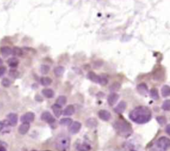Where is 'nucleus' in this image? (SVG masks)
Returning <instances> with one entry per match:
<instances>
[{"label":"nucleus","mask_w":170,"mask_h":151,"mask_svg":"<svg viewBox=\"0 0 170 151\" xmlns=\"http://www.w3.org/2000/svg\"><path fill=\"white\" fill-rule=\"evenodd\" d=\"M55 146L58 151H67L70 146V138L65 135H60L56 138Z\"/></svg>","instance_id":"7ed1b4c3"},{"label":"nucleus","mask_w":170,"mask_h":151,"mask_svg":"<svg viewBox=\"0 0 170 151\" xmlns=\"http://www.w3.org/2000/svg\"><path fill=\"white\" fill-rule=\"evenodd\" d=\"M0 151H6V149L3 148L2 146H0Z\"/></svg>","instance_id":"ea45409f"},{"label":"nucleus","mask_w":170,"mask_h":151,"mask_svg":"<svg viewBox=\"0 0 170 151\" xmlns=\"http://www.w3.org/2000/svg\"><path fill=\"white\" fill-rule=\"evenodd\" d=\"M11 127L12 126L10 125L7 120L0 121V135L9 133L10 130H11Z\"/></svg>","instance_id":"39448f33"},{"label":"nucleus","mask_w":170,"mask_h":151,"mask_svg":"<svg viewBox=\"0 0 170 151\" xmlns=\"http://www.w3.org/2000/svg\"><path fill=\"white\" fill-rule=\"evenodd\" d=\"M114 129L117 133L123 137H128L133 132L131 125L127 121L124 120H118L114 124Z\"/></svg>","instance_id":"f03ea898"},{"label":"nucleus","mask_w":170,"mask_h":151,"mask_svg":"<svg viewBox=\"0 0 170 151\" xmlns=\"http://www.w3.org/2000/svg\"><path fill=\"white\" fill-rule=\"evenodd\" d=\"M72 120L69 118H63L60 120V124H62L63 126H69L72 124Z\"/></svg>","instance_id":"c85d7f7f"},{"label":"nucleus","mask_w":170,"mask_h":151,"mask_svg":"<svg viewBox=\"0 0 170 151\" xmlns=\"http://www.w3.org/2000/svg\"><path fill=\"white\" fill-rule=\"evenodd\" d=\"M81 123H79L78 121H74V122H72V124L69 125V130L71 134H77L79 132L80 129H81Z\"/></svg>","instance_id":"6e6552de"},{"label":"nucleus","mask_w":170,"mask_h":151,"mask_svg":"<svg viewBox=\"0 0 170 151\" xmlns=\"http://www.w3.org/2000/svg\"><path fill=\"white\" fill-rule=\"evenodd\" d=\"M8 64L11 68H16L19 65V60L17 58H10L8 60Z\"/></svg>","instance_id":"aec40b11"},{"label":"nucleus","mask_w":170,"mask_h":151,"mask_svg":"<svg viewBox=\"0 0 170 151\" xmlns=\"http://www.w3.org/2000/svg\"><path fill=\"white\" fill-rule=\"evenodd\" d=\"M9 75L10 77H12L13 79H17V78H19V73L15 69H11L9 71Z\"/></svg>","instance_id":"7c9ffc66"},{"label":"nucleus","mask_w":170,"mask_h":151,"mask_svg":"<svg viewBox=\"0 0 170 151\" xmlns=\"http://www.w3.org/2000/svg\"><path fill=\"white\" fill-rule=\"evenodd\" d=\"M41 120L44 122H46L48 124H54L55 122V119H54L53 115L51 114L49 112H48V111H45L44 113H42L41 115Z\"/></svg>","instance_id":"0eeeda50"},{"label":"nucleus","mask_w":170,"mask_h":151,"mask_svg":"<svg viewBox=\"0 0 170 151\" xmlns=\"http://www.w3.org/2000/svg\"><path fill=\"white\" fill-rule=\"evenodd\" d=\"M119 95L116 94V93H112L110 95H108V104L110 105V106H113L114 104H116V102L118 101L119 99Z\"/></svg>","instance_id":"9b49d317"},{"label":"nucleus","mask_w":170,"mask_h":151,"mask_svg":"<svg viewBox=\"0 0 170 151\" xmlns=\"http://www.w3.org/2000/svg\"><path fill=\"white\" fill-rule=\"evenodd\" d=\"M40 83H41L42 85L44 86H48L52 84V79L48 77H43L40 79Z\"/></svg>","instance_id":"5701e85b"},{"label":"nucleus","mask_w":170,"mask_h":151,"mask_svg":"<svg viewBox=\"0 0 170 151\" xmlns=\"http://www.w3.org/2000/svg\"><path fill=\"white\" fill-rule=\"evenodd\" d=\"M10 84H11V82H10V80L9 79L5 78V79H3V80H2V85H3V87L8 88V87H9Z\"/></svg>","instance_id":"72a5a7b5"},{"label":"nucleus","mask_w":170,"mask_h":151,"mask_svg":"<svg viewBox=\"0 0 170 151\" xmlns=\"http://www.w3.org/2000/svg\"><path fill=\"white\" fill-rule=\"evenodd\" d=\"M1 54H3L4 57L9 56V55L12 54V49L9 47H7V46L6 47L1 48Z\"/></svg>","instance_id":"4be33fe9"},{"label":"nucleus","mask_w":170,"mask_h":151,"mask_svg":"<svg viewBox=\"0 0 170 151\" xmlns=\"http://www.w3.org/2000/svg\"><path fill=\"white\" fill-rule=\"evenodd\" d=\"M130 120L137 124H146L151 120L152 113L150 110L145 106L135 108L129 113Z\"/></svg>","instance_id":"f257e3e1"},{"label":"nucleus","mask_w":170,"mask_h":151,"mask_svg":"<svg viewBox=\"0 0 170 151\" xmlns=\"http://www.w3.org/2000/svg\"><path fill=\"white\" fill-rule=\"evenodd\" d=\"M165 131H166V133H167L168 135H170V124H168V125L166 126Z\"/></svg>","instance_id":"4c0bfd02"},{"label":"nucleus","mask_w":170,"mask_h":151,"mask_svg":"<svg viewBox=\"0 0 170 151\" xmlns=\"http://www.w3.org/2000/svg\"><path fill=\"white\" fill-rule=\"evenodd\" d=\"M2 64H3V60H2V59H0V66H1Z\"/></svg>","instance_id":"a19ab883"},{"label":"nucleus","mask_w":170,"mask_h":151,"mask_svg":"<svg viewBox=\"0 0 170 151\" xmlns=\"http://www.w3.org/2000/svg\"><path fill=\"white\" fill-rule=\"evenodd\" d=\"M5 73H6V68L0 66V77H2Z\"/></svg>","instance_id":"e433bc0d"},{"label":"nucleus","mask_w":170,"mask_h":151,"mask_svg":"<svg viewBox=\"0 0 170 151\" xmlns=\"http://www.w3.org/2000/svg\"><path fill=\"white\" fill-rule=\"evenodd\" d=\"M98 116L100 118L101 120H104V121H108V120H109L111 117V114L110 113L107 111V110H100L99 112H98Z\"/></svg>","instance_id":"f8f14e48"},{"label":"nucleus","mask_w":170,"mask_h":151,"mask_svg":"<svg viewBox=\"0 0 170 151\" xmlns=\"http://www.w3.org/2000/svg\"><path fill=\"white\" fill-rule=\"evenodd\" d=\"M77 149L79 151H88L90 149V146L87 144H81V145H79V146H77Z\"/></svg>","instance_id":"cd10ccee"},{"label":"nucleus","mask_w":170,"mask_h":151,"mask_svg":"<svg viewBox=\"0 0 170 151\" xmlns=\"http://www.w3.org/2000/svg\"><path fill=\"white\" fill-rule=\"evenodd\" d=\"M86 124H87V126H88V128L93 129V128L97 127V125H98V122H97V120H95V119H94V118H90V119H88V120H87Z\"/></svg>","instance_id":"a211bd4d"},{"label":"nucleus","mask_w":170,"mask_h":151,"mask_svg":"<svg viewBox=\"0 0 170 151\" xmlns=\"http://www.w3.org/2000/svg\"><path fill=\"white\" fill-rule=\"evenodd\" d=\"M12 54L14 55V56L21 57L23 55V50L20 49V48H18V47L13 48V49H12Z\"/></svg>","instance_id":"a878e982"},{"label":"nucleus","mask_w":170,"mask_h":151,"mask_svg":"<svg viewBox=\"0 0 170 151\" xmlns=\"http://www.w3.org/2000/svg\"><path fill=\"white\" fill-rule=\"evenodd\" d=\"M150 96L154 99H158V92L157 88H152L150 90Z\"/></svg>","instance_id":"c756f323"},{"label":"nucleus","mask_w":170,"mask_h":151,"mask_svg":"<svg viewBox=\"0 0 170 151\" xmlns=\"http://www.w3.org/2000/svg\"><path fill=\"white\" fill-rule=\"evenodd\" d=\"M137 90L139 92V94L143 96H146V95H148V86L145 84H140L138 85V87H137Z\"/></svg>","instance_id":"9d476101"},{"label":"nucleus","mask_w":170,"mask_h":151,"mask_svg":"<svg viewBox=\"0 0 170 151\" xmlns=\"http://www.w3.org/2000/svg\"><path fill=\"white\" fill-rule=\"evenodd\" d=\"M42 94L44 97L48 98V99H51L54 96V90H52L51 88H44L42 91Z\"/></svg>","instance_id":"dca6fc26"},{"label":"nucleus","mask_w":170,"mask_h":151,"mask_svg":"<svg viewBox=\"0 0 170 151\" xmlns=\"http://www.w3.org/2000/svg\"><path fill=\"white\" fill-rule=\"evenodd\" d=\"M154 147L157 151H167L170 147V139L167 137H161L156 141Z\"/></svg>","instance_id":"20e7f679"},{"label":"nucleus","mask_w":170,"mask_h":151,"mask_svg":"<svg viewBox=\"0 0 170 151\" xmlns=\"http://www.w3.org/2000/svg\"><path fill=\"white\" fill-rule=\"evenodd\" d=\"M161 93H162V95H163L164 97H167V96L170 95V87L169 86H168V85H164V87L162 88Z\"/></svg>","instance_id":"393cba45"},{"label":"nucleus","mask_w":170,"mask_h":151,"mask_svg":"<svg viewBox=\"0 0 170 151\" xmlns=\"http://www.w3.org/2000/svg\"><path fill=\"white\" fill-rule=\"evenodd\" d=\"M35 99L37 101H43V99H42L40 96H38V95H36V97H35Z\"/></svg>","instance_id":"58836bf2"},{"label":"nucleus","mask_w":170,"mask_h":151,"mask_svg":"<svg viewBox=\"0 0 170 151\" xmlns=\"http://www.w3.org/2000/svg\"><path fill=\"white\" fill-rule=\"evenodd\" d=\"M126 109V103L124 102V101H121L119 104L117 105L114 110H115V112L118 113H122L124 112V110Z\"/></svg>","instance_id":"4468645a"},{"label":"nucleus","mask_w":170,"mask_h":151,"mask_svg":"<svg viewBox=\"0 0 170 151\" xmlns=\"http://www.w3.org/2000/svg\"><path fill=\"white\" fill-rule=\"evenodd\" d=\"M74 107L73 106V105H69V106H67L65 108V110H63V115H65V116H70V115H72L74 113Z\"/></svg>","instance_id":"f3484780"},{"label":"nucleus","mask_w":170,"mask_h":151,"mask_svg":"<svg viewBox=\"0 0 170 151\" xmlns=\"http://www.w3.org/2000/svg\"><path fill=\"white\" fill-rule=\"evenodd\" d=\"M29 124H27V123H23L19 127V134H21V135H25L26 133L28 132V129H29Z\"/></svg>","instance_id":"2eb2a0df"},{"label":"nucleus","mask_w":170,"mask_h":151,"mask_svg":"<svg viewBox=\"0 0 170 151\" xmlns=\"http://www.w3.org/2000/svg\"><path fill=\"white\" fill-rule=\"evenodd\" d=\"M88 78L91 80L92 82L98 83L99 75H97L94 72H89L88 74Z\"/></svg>","instance_id":"6ab92c4d"},{"label":"nucleus","mask_w":170,"mask_h":151,"mask_svg":"<svg viewBox=\"0 0 170 151\" xmlns=\"http://www.w3.org/2000/svg\"><path fill=\"white\" fill-rule=\"evenodd\" d=\"M162 109L166 111L170 110V100H165L164 102V104L162 105Z\"/></svg>","instance_id":"473e14b6"},{"label":"nucleus","mask_w":170,"mask_h":151,"mask_svg":"<svg viewBox=\"0 0 170 151\" xmlns=\"http://www.w3.org/2000/svg\"><path fill=\"white\" fill-rule=\"evenodd\" d=\"M119 87H120V84H118V83H114L113 84L110 86V89L111 91H115V90H118V89H119Z\"/></svg>","instance_id":"f704fd0d"},{"label":"nucleus","mask_w":170,"mask_h":151,"mask_svg":"<svg viewBox=\"0 0 170 151\" xmlns=\"http://www.w3.org/2000/svg\"><path fill=\"white\" fill-rule=\"evenodd\" d=\"M52 110H53V112H54V115L56 117H60L61 116V114L63 113V110H62V106H60L58 105V104H54L53 106H52Z\"/></svg>","instance_id":"ddd939ff"},{"label":"nucleus","mask_w":170,"mask_h":151,"mask_svg":"<svg viewBox=\"0 0 170 151\" xmlns=\"http://www.w3.org/2000/svg\"><path fill=\"white\" fill-rule=\"evenodd\" d=\"M49 69H50L49 66L44 64V65H42L41 68H40V71H41V73L43 74H47L49 72Z\"/></svg>","instance_id":"2f4dec72"},{"label":"nucleus","mask_w":170,"mask_h":151,"mask_svg":"<svg viewBox=\"0 0 170 151\" xmlns=\"http://www.w3.org/2000/svg\"><path fill=\"white\" fill-rule=\"evenodd\" d=\"M157 121L161 125H164V124L166 123V119L164 116H159L157 118Z\"/></svg>","instance_id":"c9c22d12"},{"label":"nucleus","mask_w":170,"mask_h":151,"mask_svg":"<svg viewBox=\"0 0 170 151\" xmlns=\"http://www.w3.org/2000/svg\"><path fill=\"white\" fill-rule=\"evenodd\" d=\"M64 73V68L63 66H58L54 69V74L57 76V77H59V76H62Z\"/></svg>","instance_id":"412c9836"},{"label":"nucleus","mask_w":170,"mask_h":151,"mask_svg":"<svg viewBox=\"0 0 170 151\" xmlns=\"http://www.w3.org/2000/svg\"><path fill=\"white\" fill-rule=\"evenodd\" d=\"M108 82V77L105 74H101L99 75V79H98V84H100L101 85H106Z\"/></svg>","instance_id":"b1692460"},{"label":"nucleus","mask_w":170,"mask_h":151,"mask_svg":"<svg viewBox=\"0 0 170 151\" xmlns=\"http://www.w3.org/2000/svg\"><path fill=\"white\" fill-rule=\"evenodd\" d=\"M34 118H35V115L34 113H32V112H28V113H24L23 115H22L21 117V122L22 123H27V124H29L33 122L34 120Z\"/></svg>","instance_id":"423d86ee"},{"label":"nucleus","mask_w":170,"mask_h":151,"mask_svg":"<svg viewBox=\"0 0 170 151\" xmlns=\"http://www.w3.org/2000/svg\"><path fill=\"white\" fill-rule=\"evenodd\" d=\"M67 103V99L65 96H63V95H61L57 99V104L60 105V106H63V105H65V104Z\"/></svg>","instance_id":"bb28decb"},{"label":"nucleus","mask_w":170,"mask_h":151,"mask_svg":"<svg viewBox=\"0 0 170 151\" xmlns=\"http://www.w3.org/2000/svg\"><path fill=\"white\" fill-rule=\"evenodd\" d=\"M7 121L9 122L10 125L12 126H15L18 123V115L14 113H11L9 114H8L7 116Z\"/></svg>","instance_id":"1a4fd4ad"}]
</instances>
